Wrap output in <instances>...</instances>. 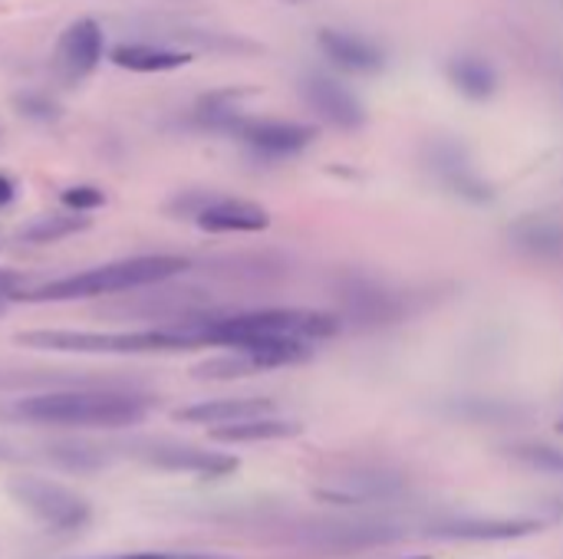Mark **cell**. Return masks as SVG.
Here are the masks:
<instances>
[{"label":"cell","mask_w":563,"mask_h":559,"mask_svg":"<svg viewBox=\"0 0 563 559\" xmlns=\"http://www.w3.org/2000/svg\"><path fill=\"white\" fill-rule=\"evenodd\" d=\"M449 82L472 102H485L498 92V69L475 56V53H459L455 59H449Z\"/></svg>","instance_id":"cell-16"},{"label":"cell","mask_w":563,"mask_h":559,"mask_svg":"<svg viewBox=\"0 0 563 559\" xmlns=\"http://www.w3.org/2000/svg\"><path fill=\"white\" fill-rule=\"evenodd\" d=\"M541 534L538 521H475V517H462V521H449V524H435L432 537L439 540H475V544H498V540H521Z\"/></svg>","instance_id":"cell-14"},{"label":"cell","mask_w":563,"mask_h":559,"mask_svg":"<svg viewBox=\"0 0 563 559\" xmlns=\"http://www.w3.org/2000/svg\"><path fill=\"white\" fill-rule=\"evenodd\" d=\"M178 211L195 217V224L211 234H257L271 227L267 208L228 194H188L178 198Z\"/></svg>","instance_id":"cell-6"},{"label":"cell","mask_w":563,"mask_h":559,"mask_svg":"<svg viewBox=\"0 0 563 559\" xmlns=\"http://www.w3.org/2000/svg\"><path fill=\"white\" fill-rule=\"evenodd\" d=\"M89 227V214H76V211H56V214H43L36 221H30L20 231V241L26 244H56L69 234H79Z\"/></svg>","instance_id":"cell-18"},{"label":"cell","mask_w":563,"mask_h":559,"mask_svg":"<svg viewBox=\"0 0 563 559\" xmlns=\"http://www.w3.org/2000/svg\"><path fill=\"white\" fill-rule=\"evenodd\" d=\"M188 270L185 257L175 254H155V257H129V260H112L82 273H69L59 280H49L36 290L16 293V300L26 303H69V300H92L106 293H122V290H142L165 283L178 273Z\"/></svg>","instance_id":"cell-3"},{"label":"cell","mask_w":563,"mask_h":559,"mask_svg":"<svg viewBox=\"0 0 563 559\" xmlns=\"http://www.w3.org/2000/svg\"><path fill=\"white\" fill-rule=\"evenodd\" d=\"M511 455L538 471H548V474H561L563 478V448L554 445H518L511 448Z\"/></svg>","instance_id":"cell-21"},{"label":"cell","mask_w":563,"mask_h":559,"mask_svg":"<svg viewBox=\"0 0 563 559\" xmlns=\"http://www.w3.org/2000/svg\"><path fill=\"white\" fill-rule=\"evenodd\" d=\"M23 455L16 451V448H10L7 441H0V461H20Z\"/></svg>","instance_id":"cell-27"},{"label":"cell","mask_w":563,"mask_h":559,"mask_svg":"<svg viewBox=\"0 0 563 559\" xmlns=\"http://www.w3.org/2000/svg\"><path fill=\"white\" fill-rule=\"evenodd\" d=\"M20 346L43 353H79V356H142V353H178L195 349L188 329L158 326L139 333H89V329H33L16 336Z\"/></svg>","instance_id":"cell-4"},{"label":"cell","mask_w":563,"mask_h":559,"mask_svg":"<svg viewBox=\"0 0 563 559\" xmlns=\"http://www.w3.org/2000/svg\"><path fill=\"white\" fill-rule=\"evenodd\" d=\"M303 425L290 422V418H277V415H264V418H251V422H238V425H221L211 428L214 441L224 445H251V441H277V438H294L300 435Z\"/></svg>","instance_id":"cell-17"},{"label":"cell","mask_w":563,"mask_h":559,"mask_svg":"<svg viewBox=\"0 0 563 559\" xmlns=\"http://www.w3.org/2000/svg\"><path fill=\"white\" fill-rule=\"evenodd\" d=\"M172 326L188 329L198 346L310 353V343L330 339L340 329V320L317 310H251L228 316H191Z\"/></svg>","instance_id":"cell-1"},{"label":"cell","mask_w":563,"mask_h":559,"mask_svg":"<svg viewBox=\"0 0 563 559\" xmlns=\"http://www.w3.org/2000/svg\"><path fill=\"white\" fill-rule=\"evenodd\" d=\"M320 53L340 66V69H350V72H379L386 56L383 49L363 36V33H353V30H320Z\"/></svg>","instance_id":"cell-11"},{"label":"cell","mask_w":563,"mask_h":559,"mask_svg":"<svg viewBox=\"0 0 563 559\" xmlns=\"http://www.w3.org/2000/svg\"><path fill=\"white\" fill-rule=\"evenodd\" d=\"M515 237H518V244L521 247H528L531 254H538V257H548V254H558L563 250V227L561 224H554V221H525L518 231H515Z\"/></svg>","instance_id":"cell-20"},{"label":"cell","mask_w":563,"mask_h":559,"mask_svg":"<svg viewBox=\"0 0 563 559\" xmlns=\"http://www.w3.org/2000/svg\"><path fill=\"white\" fill-rule=\"evenodd\" d=\"M152 399L132 392H40L16 402V415L59 428H129L142 425Z\"/></svg>","instance_id":"cell-2"},{"label":"cell","mask_w":563,"mask_h":559,"mask_svg":"<svg viewBox=\"0 0 563 559\" xmlns=\"http://www.w3.org/2000/svg\"><path fill=\"white\" fill-rule=\"evenodd\" d=\"M402 559H429V557H402Z\"/></svg>","instance_id":"cell-29"},{"label":"cell","mask_w":563,"mask_h":559,"mask_svg":"<svg viewBox=\"0 0 563 559\" xmlns=\"http://www.w3.org/2000/svg\"><path fill=\"white\" fill-rule=\"evenodd\" d=\"M46 461L66 468V471H99L106 468L112 458L106 448L99 445H86V441H56V445H46Z\"/></svg>","instance_id":"cell-19"},{"label":"cell","mask_w":563,"mask_h":559,"mask_svg":"<svg viewBox=\"0 0 563 559\" xmlns=\"http://www.w3.org/2000/svg\"><path fill=\"white\" fill-rule=\"evenodd\" d=\"M102 53H106V30L92 16H82L63 30L56 43V66L66 82H82L86 76L96 72Z\"/></svg>","instance_id":"cell-10"},{"label":"cell","mask_w":563,"mask_h":559,"mask_svg":"<svg viewBox=\"0 0 563 559\" xmlns=\"http://www.w3.org/2000/svg\"><path fill=\"white\" fill-rule=\"evenodd\" d=\"M63 204H66V211L89 214V211H96V208L106 204V194L99 188H92V185H76V188H66L63 191Z\"/></svg>","instance_id":"cell-23"},{"label":"cell","mask_w":563,"mask_h":559,"mask_svg":"<svg viewBox=\"0 0 563 559\" xmlns=\"http://www.w3.org/2000/svg\"><path fill=\"white\" fill-rule=\"evenodd\" d=\"M7 494L20 511H26L49 530H82L92 521V507L82 494L43 474L10 478Z\"/></svg>","instance_id":"cell-5"},{"label":"cell","mask_w":563,"mask_h":559,"mask_svg":"<svg viewBox=\"0 0 563 559\" xmlns=\"http://www.w3.org/2000/svg\"><path fill=\"white\" fill-rule=\"evenodd\" d=\"M228 132H234L261 158H294L303 148H310V142L317 138L313 125L290 122V119H244V115H238V122Z\"/></svg>","instance_id":"cell-7"},{"label":"cell","mask_w":563,"mask_h":559,"mask_svg":"<svg viewBox=\"0 0 563 559\" xmlns=\"http://www.w3.org/2000/svg\"><path fill=\"white\" fill-rule=\"evenodd\" d=\"M300 92L307 99V105L330 125L343 128V132H353V128H363L366 122V109L363 102L356 99V92L350 86H343L340 79L333 76H323V72H310L300 79Z\"/></svg>","instance_id":"cell-9"},{"label":"cell","mask_w":563,"mask_h":559,"mask_svg":"<svg viewBox=\"0 0 563 559\" xmlns=\"http://www.w3.org/2000/svg\"><path fill=\"white\" fill-rule=\"evenodd\" d=\"M112 63L129 72H172L191 63V53L162 46V43H145V40H129L112 49Z\"/></svg>","instance_id":"cell-15"},{"label":"cell","mask_w":563,"mask_h":559,"mask_svg":"<svg viewBox=\"0 0 563 559\" xmlns=\"http://www.w3.org/2000/svg\"><path fill=\"white\" fill-rule=\"evenodd\" d=\"M551 511H554L558 517H563V501H551Z\"/></svg>","instance_id":"cell-28"},{"label":"cell","mask_w":563,"mask_h":559,"mask_svg":"<svg viewBox=\"0 0 563 559\" xmlns=\"http://www.w3.org/2000/svg\"><path fill=\"white\" fill-rule=\"evenodd\" d=\"M139 448L142 451L135 455L162 471H178V474H195V478H228L238 471V458L224 451H208V448L175 445V441H148Z\"/></svg>","instance_id":"cell-8"},{"label":"cell","mask_w":563,"mask_h":559,"mask_svg":"<svg viewBox=\"0 0 563 559\" xmlns=\"http://www.w3.org/2000/svg\"><path fill=\"white\" fill-rule=\"evenodd\" d=\"M92 559H234L221 554H178V550H139V554H112V557Z\"/></svg>","instance_id":"cell-24"},{"label":"cell","mask_w":563,"mask_h":559,"mask_svg":"<svg viewBox=\"0 0 563 559\" xmlns=\"http://www.w3.org/2000/svg\"><path fill=\"white\" fill-rule=\"evenodd\" d=\"M274 415V402L251 395V399H214V402H198L188 409H178L175 418L178 422H191V425H238V422H251V418H264Z\"/></svg>","instance_id":"cell-13"},{"label":"cell","mask_w":563,"mask_h":559,"mask_svg":"<svg viewBox=\"0 0 563 559\" xmlns=\"http://www.w3.org/2000/svg\"><path fill=\"white\" fill-rule=\"evenodd\" d=\"M13 105H16L20 115H26L33 122H56L59 119V105L49 96H43V92H20L13 99Z\"/></svg>","instance_id":"cell-22"},{"label":"cell","mask_w":563,"mask_h":559,"mask_svg":"<svg viewBox=\"0 0 563 559\" xmlns=\"http://www.w3.org/2000/svg\"><path fill=\"white\" fill-rule=\"evenodd\" d=\"M432 168H435V175H439L459 198L475 201V204L492 201L488 181L475 171V165L468 161V155L462 152V145H455V142H439V145L432 148Z\"/></svg>","instance_id":"cell-12"},{"label":"cell","mask_w":563,"mask_h":559,"mask_svg":"<svg viewBox=\"0 0 563 559\" xmlns=\"http://www.w3.org/2000/svg\"><path fill=\"white\" fill-rule=\"evenodd\" d=\"M16 287H20V277L13 270H3L0 267V303L16 300Z\"/></svg>","instance_id":"cell-25"},{"label":"cell","mask_w":563,"mask_h":559,"mask_svg":"<svg viewBox=\"0 0 563 559\" xmlns=\"http://www.w3.org/2000/svg\"><path fill=\"white\" fill-rule=\"evenodd\" d=\"M13 194H16V185H13V178L0 171V208H3V204H10V201H13Z\"/></svg>","instance_id":"cell-26"}]
</instances>
